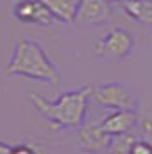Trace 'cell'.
Segmentation results:
<instances>
[{"mask_svg":"<svg viewBox=\"0 0 152 154\" xmlns=\"http://www.w3.org/2000/svg\"><path fill=\"white\" fill-rule=\"evenodd\" d=\"M92 92H93V85L87 83L80 88L64 92L55 100H50L36 92H28V100L33 104L36 112L47 119L55 130L80 128L85 123Z\"/></svg>","mask_w":152,"mask_h":154,"instance_id":"6da1fadb","label":"cell"},{"mask_svg":"<svg viewBox=\"0 0 152 154\" xmlns=\"http://www.w3.org/2000/svg\"><path fill=\"white\" fill-rule=\"evenodd\" d=\"M5 73L54 87L61 85V75L57 66L50 61L45 50L29 38H19L14 43Z\"/></svg>","mask_w":152,"mask_h":154,"instance_id":"7a4b0ae2","label":"cell"},{"mask_svg":"<svg viewBox=\"0 0 152 154\" xmlns=\"http://www.w3.org/2000/svg\"><path fill=\"white\" fill-rule=\"evenodd\" d=\"M135 49V36L124 28L109 29L93 45V54L102 61L126 59Z\"/></svg>","mask_w":152,"mask_h":154,"instance_id":"3957f363","label":"cell"},{"mask_svg":"<svg viewBox=\"0 0 152 154\" xmlns=\"http://www.w3.org/2000/svg\"><path fill=\"white\" fill-rule=\"evenodd\" d=\"M92 99L99 106L111 109V111H123V109L137 111L138 107L135 95L130 92L126 85L119 83V82H105V83L93 87Z\"/></svg>","mask_w":152,"mask_h":154,"instance_id":"277c9868","label":"cell"},{"mask_svg":"<svg viewBox=\"0 0 152 154\" xmlns=\"http://www.w3.org/2000/svg\"><path fill=\"white\" fill-rule=\"evenodd\" d=\"M112 17V4L107 0H80L74 23L80 26H102Z\"/></svg>","mask_w":152,"mask_h":154,"instance_id":"5b68a950","label":"cell"},{"mask_svg":"<svg viewBox=\"0 0 152 154\" xmlns=\"http://www.w3.org/2000/svg\"><path fill=\"white\" fill-rule=\"evenodd\" d=\"M76 142L78 147L83 152H105L111 149L112 144V137L102 130L100 123H83L78 128V135H76Z\"/></svg>","mask_w":152,"mask_h":154,"instance_id":"8992f818","label":"cell"},{"mask_svg":"<svg viewBox=\"0 0 152 154\" xmlns=\"http://www.w3.org/2000/svg\"><path fill=\"white\" fill-rule=\"evenodd\" d=\"M12 14L17 21L26 24H36L41 28L50 26L54 21L52 14L48 12V9L41 0H19L14 5Z\"/></svg>","mask_w":152,"mask_h":154,"instance_id":"52a82bcc","label":"cell"},{"mask_svg":"<svg viewBox=\"0 0 152 154\" xmlns=\"http://www.w3.org/2000/svg\"><path fill=\"white\" fill-rule=\"evenodd\" d=\"M138 123L137 111L123 109V111H111L105 118L100 121L102 130L111 137H119L130 133Z\"/></svg>","mask_w":152,"mask_h":154,"instance_id":"ba28073f","label":"cell"},{"mask_svg":"<svg viewBox=\"0 0 152 154\" xmlns=\"http://www.w3.org/2000/svg\"><path fill=\"white\" fill-rule=\"evenodd\" d=\"M54 19L61 23H74L80 0H41Z\"/></svg>","mask_w":152,"mask_h":154,"instance_id":"9c48e42d","label":"cell"},{"mask_svg":"<svg viewBox=\"0 0 152 154\" xmlns=\"http://www.w3.org/2000/svg\"><path fill=\"white\" fill-rule=\"evenodd\" d=\"M121 7L131 19L144 26H152V0H126Z\"/></svg>","mask_w":152,"mask_h":154,"instance_id":"30bf717a","label":"cell"},{"mask_svg":"<svg viewBox=\"0 0 152 154\" xmlns=\"http://www.w3.org/2000/svg\"><path fill=\"white\" fill-rule=\"evenodd\" d=\"M137 142V137L126 133V135H119V137H112V144H111V154H130L131 146Z\"/></svg>","mask_w":152,"mask_h":154,"instance_id":"8fae6325","label":"cell"},{"mask_svg":"<svg viewBox=\"0 0 152 154\" xmlns=\"http://www.w3.org/2000/svg\"><path fill=\"white\" fill-rule=\"evenodd\" d=\"M130 154H152V144L149 140H137L131 146Z\"/></svg>","mask_w":152,"mask_h":154,"instance_id":"7c38bea8","label":"cell"},{"mask_svg":"<svg viewBox=\"0 0 152 154\" xmlns=\"http://www.w3.org/2000/svg\"><path fill=\"white\" fill-rule=\"evenodd\" d=\"M11 154H38L31 146H26V144H19V146H14L11 149Z\"/></svg>","mask_w":152,"mask_h":154,"instance_id":"4fadbf2b","label":"cell"},{"mask_svg":"<svg viewBox=\"0 0 152 154\" xmlns=\"http://www.w3.org/2000/svg\"><path fill=\"white\" fill-rule=\"evenodd\" d=\"M11 149H12V146H9L7 142L0 140V154H11Z\"/></svg>","mask_w":152,"mask_h":154,"instance_id":"5bb4252c","label":"cell"},{"mask_svg":"<svg viewBox=\"0 0 152 154\" xmlns=\"http://www.w3.org/2000/svg\"><path fill=\"white\" fill-rule=\"evenodd\" d=\"M107 2H111V4H123V2H126V0H107Z\"/></svg>","mask_w":152,"mask_h":154,"instance_id":"9a60e30c","label":"cell"}]
</instances>
